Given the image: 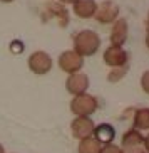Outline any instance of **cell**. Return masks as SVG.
<instances>
[{
  "label": "cell",
  "instance_id": "cell-1",
  "mask_svg": "<svg viewBox=\"0 0 149 153\" xmlns=\"http://www.w3.org/2000/svg\"><path fill=\"white\" fill-rule=\"evenodd\" d=\"M101 47V37L99 34H95L94 30H81L77 32L76 37H74V52H77L82 57H87V56H94Z\"/></svg>",
  "mask_w": 149,
  "mask_h": 153
},
{
  "label": "cell",
  "instance_id": "cell-2",
  "mask_svg": "<svg viewBox=\"0 0 149 153\" xmlns=\"http://www.w3.org/2000/svg\"><path fill=\"white\" fill-rule=\"evenodd\" d=\"M97 109H99V101L95 99V96L87 94V93L74 96L72 101H70V111H72L76 116L90 118Z\"/></svg>",
  "mask_w": 149,
  "mask_h": 153
},
{
  "label": "cell",
  "instance_id": "cell-3",
  "mask_svg": "<svg viewBox=\"0 0 149 153\" xmlns=\"http://www.w3.org/2000/svg\"><path fill=\"white\" fill-rule=\"evenodd\" d=\"M27 66L34 74L44 76V74H47V72L52 69L54 61H52V57H50L45 51H35V52H32V54L29 56Z\"/></svg>",
  "mask_w": 149,
  "mask_h": 153
},
{
  "label": "cell",
  "instance_id": "cell-4",
  "mask_svg": "<svg viewBox=\"0 0 149 153\" xmlns=\"http://www.w3.org/2000/svg\"><path fill=\"white\" fill-rule=\"evenodd\" d=\"M57 64L65 74H76V72H81L84 68V57L74 51H64L59 56Z\"/></svg>",
  "mask_w": 149,
  "mask_h": 153
},
{
  "label": "cell",
  "instance_id": "cell-5",
  "mask_svg": "<svg viewBox=\"0 0 149 153\" xmlns=\"http://www.w3.org/2000/svg\"><path fill=\"white\" fill-rule=\"evenodd\" d=\"M122 153H142L144 152V136L141 135V131L134 130H127L122 135Z\"/></svg>",
  "mask_w": 149,
  "mask_h": 153
},
{
  "label": "cell",
  "instance_id": "cell-6",
  "mask_svg": "<svg viewBox=\"0 0 149 153\" xmlns=\"http://www.w3.org/2000/svg\"><path fill=\"white\" fill-rule=\"evenodd\" d=\"M94 19L99 24H112L119 19V7L112 0H104L102 4L95 7Z\"/></svg>",
  "mask_w": 149,
  "mask_h": 153
},
{
  "label": "cell",
  "instance_id": "cell-7",
  "mask_svg": "<svg viewBox=\"0 0 149 153\" xmlns=\"http://www.w3.org/2000/svg\"><path fill=\"white\" fill-rule=\"evenodd\" d=\"M102 59H104V62L111 69L124 68V66H127L129 54H127L126 51H124V47H121V45H109L107 49L104 51V54H102Z\"/></svg>",
  "mask_w": 149,
  "mask_h": 153
},
{
  "label": "cell",
  "instance_id": "cell-8",
  "mask_svg": "<svg viewBox=\"0 0 149 153\" xmlns=\"http://www.w3.org/2000/svg\"><path fill=\"white\" fill-rule=\"evenodd\" d=\"M94 128H95V123L87 116H76L72 120V123H70V133L79 141L90 138L92 133H94Z\"/></svg>",
  "mask_w": 149,
  "mask_h": 153
},
{
  "label": "cell",
  "instance_id": "cell-9",
  "mask_svg": "<svg viewBox=\"0 0 149 153\" xmlns=\"http://www.w3.org/2000/svg\"><path fill=\"white\" fill-rule=\"evenodd\" d=\"M65 89L69 94L79 96L87 93L89 89V76L84 72H76V74H69L67 81H65Z\"/></svg>",
  "mask_w": 149,
  "mask_h": 153
},
{
  "label": "cell",
  "instance_id": "cell-10",
  "mask_svg": "<svg viewBox=\"0 0 149 153\" xmlns=\"http://www.w3.org/2000/svg\"><path fill=\"white\" fill-rule=\"evenodd\" d=\"M129 36V25H127L126 19H117L116 22H112V29H111V45H124Z\"/></svg>",
  "mask_w": 149,
  "mask_h": 153
},
{
  "label": "cell",
  "instance_id": "cell-11",
  "mask_svg": "<svg viewBox=\"0 0 149 153\" xmlns=\"http://www.w3.org/2000/svg\"><path fill=\"white\" fill-rule=\"evenodd\" d=\"M92 136H94L101 145H107V143H112L114 141V138H116V130H114V126L109 125V123H101V125H95Z\"/></svg>",
  "mask_w": 149,
  "mask_h": 153
},
{
  "label": "cell",
  "instance_id": "cell-12",
  "mask_svg": "<svg viewBox=\"0 0 149 153\" xmlns=\"http://www.w3.org/2000/svg\"><path fill=\"white\" fill-rule=\"evenodd\" d=\"M95 0H76L72 4V10L74 14L79 19H92L95 12Z\"/></svg>",
  "mask_w": 149,
  "mask_h": 153
},
{
  "label": "cell",
  "instance_id": "cell-13",
  "mask_svg": "<svg viewBox=\"0 0 149 153\" xmlns=\"http://www.w3.org/2000/svg\"><path fill=\"white\" fill-rule=\"evenodd\" d=\"M134 130L137 131H149V108H139L132 118Z\"/></svg>",
  "mask_w": 149,
  "mask_h": 153
},
{
  "label": "cell",
  "instance_id": "cell-14",
  "mask_svg": "<svg viewBox=\"0 0 149 153\" xmlns=\"http://www.w3.org/2000/svg\"><path fill=\"white\" fill-rule=\"evenodd\" d=\"M101 146L102 145L94 138H86V140H81L79 141V146H77V153H101Z\"/></svg>",
  "mask_w": 149,
  "mask_h": 153
},
{
  "label": "cell",
  "instance_id": "cell-15",
  "mask_svg": "<svg viewBox=\"0 0 149 153\" xmlns=\"http://www.w3.org/2000/svg\"><path fill=\"white\" fill-rule=\"evenodd\" d=\"M126 72H127V66H124V68H114L112 71L109 72L107 79L111 82H117V81H121V77L124 76Z\"/></svg>",
  "mask_w": 149,
  "mask_h": 153
},
{
  "label": "cell",
  "instance_id": "cell-16",
  "mask_svg": "<svg viewBox=\"0 0 149 153\" xmlns=\"http://www.w3.org/2000/svg\"><path fill=\"white\" fill-rule=\"evenodd\" d=\"M101 153H122V150L117 145L107 143V145H102V146H101Z\"/></svg>",
  "mask_w": 149,
  "mask_h": 153
},
{
  "label": "cell",
  "instance_id": "cell-17",
  "mask_svg": "<svg viewBox=\"0 0 149 153\" xmlns=\"http://www.w3.org/2000/svg\"><path fill=\"white\" fill-rule=\"evenodd\" d=\"M141 88L146 94H149V71H146L142 76H141Z\"/></svg>",
  "mask_w": 149,
  "mask_h": 153
},
{
  "label": "cell",
  "instance_id": "cell-18",
  "mask_svg": "<svg viewBox=\"0 0 149 153\" xmlns=\"http://www.w3.org/2000/svg\"><path fill=\"white\" fill-rule=\"evenodd\" d=\"M144 152L149 153V135L144 136Z\"/></svg>",
  "mask_w": 149,
  "mask_h": 153
},
{
  "label": "cell",
  "instance_id": "cell-19",
  "mask_svg": "<svg viewBox=\"0 0 149 153\" xmlns=\"http://www.w3.org/2000/svg\"><path fill=\"white\" fill-rule=\"evenodd\" d=\"M144 41H146V47L149 49V27H148V32H146V39Z\"/></svg>",
  "mask_w": 149,
  "mask_h": 153
},
{
  "label": "cell",
  "instance_id": "cell-20",
  "mask_svg": "<svg viewBox=\"0 0 149 153\" xmlns=\"http://www.w3.org/2000/svg\"><path fill=\"white\" fill-rule=\"evenodd\" d=\"M60 2H62V4H74L76 0H60Z\"/></svg>",
  "mask_w": 149,
  "mask_h": 153
},
{
  "label": "cell",
  "instance_id": "cell-21",
  "mask_svg": "<svg viewBox=\"0 0 149 153\" xmlns=\"http://www.w3.org/2000/svg\"><path fill=\"white\" fill-rule=\"evenodd\" d=\"M0 2H4V4H10V2H14V0H0Z\"/></svg>",
  "mask_w": 149,
  "mask_h": 153
},
{
  "label": "cell",
  "instance_id": "cell-22",
  "mask_svg": "<svg viewBox=\"0 0 149 153\" xmlns=\"http://www.w3.org/2000/svg\"><path fill=\"white\" fill-rule=\"evenodd\" d=\"M0 153H5V148L2 146V145H0Z\"/></svg>",
  "mask_w": 149,
  "mask_h": 153
},
{
  "label": "cell",
  "instance_id": "cell-23",
  "mask_svg": "<svg viewBox=\"0 0 149 153\" xmlns=\"http://www.w3.org/2000/svg\"><path fill=\"white\" fill-rule=\"evenodd\" d=\"M148 27H149V12H148Z\"/></svg>",
  "mask_w": 149,
  "mask_h": 153
},
{
  "label": "cell",
  "instance_id": "cell-24",
  "mask_svg": "<svg viewBox=\"0 0 149 153\" xmlns=\"http://www.w3.org/2000/svg\"><path fill=\"white\" fill-rule=\"evenodd\" d=\"M142 153H146V152H142Z\"/></svg>",
  "mask_w": 149,
  "mask_h": 153
}]
</instances>
